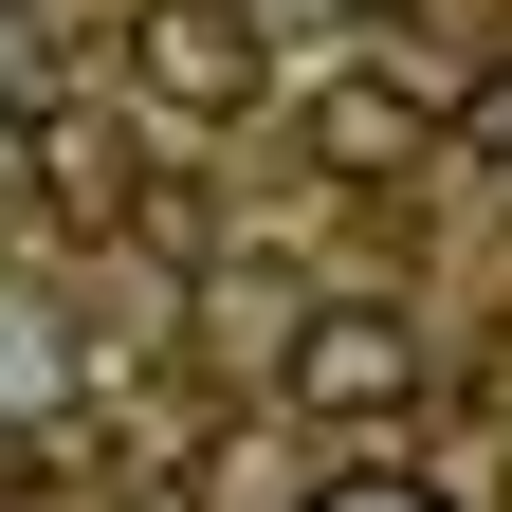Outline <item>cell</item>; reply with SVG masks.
Instances as JSON below:
<instances>
[{"instance_id":"obj_1","label":"cell","mask_w":512,"mask_h":512,"mask_svg":"<svg viewBox=\"0 0 512 512\" xmlns=\"http://www.w3.org/2000/svg\"><path fill=\"white\" fill-rule=\"evenodd\" d=\"M128 74H147L183 128H238L275 92V19H256V0H128Z\"/></svg>"},{"instance_id":"obj_2","label":"cell","mask_w":512,"mask_h":512,"mask_svg":"<svg viewBox=\"0 0 512 512\" xmlns=\"http://www.w3.org/2000/svg\"><path fill=\"white\" fill-rule=\"evenodd\" d=\"M293 403H311V421H403V403H421V330H403L384 293L293 311Z\"/></svg>"},{"instance_id":"obj_3","label":"cell","mask_w":512,"mask_h":512,"mask_svg":"<svg viewBox=\"0 0 512 512\" xmlns=\"http://www.w3.org/2000/svg\"><path fill=\"white\" fill-rule=\"evenodd\" d=\"M421 128H458L439 74H330V92H311V147H330V165H403Z\"/></svg>"},{"instance_id":"obj_4","label":"cell","mask_w":512,"mask_h":512,"mask_svg":"<svg viewBox=\"0 0 512 512\" xmlns=\"http://www.w3.org/2000/svg\"><path fill=\"white\" fill-rule=\"evenodd\" d=\"M19 147H37V202L55 220H128V147H110L92 110H19Z\"/></svg>"},{"instance_id":"obj_5","label":"cell","mask_w":512,"mask_h":512,"mask_svg":"<svg viewBox=\"0 0 512 512\" xmlns=\"http://www.w3.org/2000/svg\"><path fill=\"white\" fill-rule=\"evenodd\" d=\"M311 512H458V494H439V476H330Z\"/></svg>"},{"instance_id":"obj_6","label":"cell","mask_w":512,"mask_h":512,"mask_svg":"<svg viewBox=\"0 0 512 512\" xmlns=\"http://www.w3.org/2000/svg\"><path fill=\"white\" fill-rule=\"evenodd\" d=\"M458 147H476V165H512V74H476V92H458Z\"/></svg>"}]
</instances>
